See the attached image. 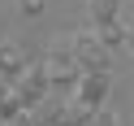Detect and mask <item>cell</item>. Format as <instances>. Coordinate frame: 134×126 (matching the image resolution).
<instances>
[{
	"instance_id": "cell-3",
	"label": "cell",
	"mask_w": 134,
	"mask_h": 126,
	"mask_svg": "<svg viewBox=\"0 0 134 126\" xmlns=\"http://www.w3.org/2000/svg\"><path fill=\"white\" fill-rule=\"evenodd\" d=\"M0 74H4V78H26V52H22L13 39L0 44Z\"/></svg>"
},
{
	"instance_id": "cell-1",
	"label": "cell",
	"mask_w": 134,
	"mask_h": 126,
	"mask_svg": "<svg viewBox=\"0 0 134 126\" xmlns=\"http://www.w3.org/2000/svg\"><path fill=\"white\" fill-rule=\"evenodd\" d=\"M69 52H74L82 74H108V48L99 44L95 31H74L69 35Z\"/></svg>"
},
{
	"instance_id": "cell-4",
	"label": "cell",
	"mask_w": 134,
	"mask_h": 126,
	"mask_svg": "<svg viewBox=\"0 0 134 126\" xmlns=\"http://www.w3.org/2000/svg\"><path fill=\"white\" fill-rule=\"evenodd\" d=\"M91 22L95 26H108V22H121V0H87Z\"/></svg>"
},
{
	"instance_id": "cell-2",
	"label": "cell",
	"mask_w": 134,
	"mask_h": 126,
	"mask_svg": "<svg viewBox=\"0 0 134 126\" xmlns=\"http://www.w3.org/2000/svg\"><path fill=\"white\" fill-rule=\"evenodd\" d=\"M78 100L82 109H91V113H99L104 109V100H108V74H82L78 78Z\"/></svg>"
},
{
	"instance_id": "cell-6",
	"label": "cell",
	"mask_w": 134,
	"mask_h": 126,
	"mask_svg": "<svg viewBox=\"0 0 134 126\" xmlns=\"http://www.w3.org/2000/svg\"><path fill=\"white\" fill-rule=\"evenodd\" d=\"M43 4H48V0H18V9L30 13V18H35V13H43Z\"/></svg>"
},
{
	"instance_id": "cell-5",
	"label": "cell",
	"mask_w": 134,
	"mask_h": 126,
	"mask_svg": "<svg viewBox=\"0 0 134 126\" xmlns=\"http://www.w3.org/2000/svg\"><path fill=\"white\" fill-rule=\"evenodd\" d=\"M87 126H117V113H113V109H99V113L91 117Z\"/></svg>"
}]
</instances>
